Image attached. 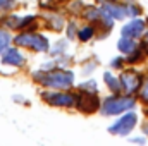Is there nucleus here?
I'll use <instances>...</instances> for the list:
<instances>
[{"label":"nucleus","mask_w":148,"mask_h":146,"mask_svg":"<svg viewBox=\"0 0 148 146\" xmlns=\"http://www.w3.org/2000/svg\"><path fill=\"white\" fill-rule=\"evenodd\" d=\"M10 40H12V36H10V33L0 28V55H2V52H3V50H5V48L9 46Z\"/></svg>","instance_id":"nucleus-16"},{"label":"nucleus","mask_w":148,"mask_h":146,"mask_svg":"<svg viewBox=\"0 0 148 146\" xmlns=\"http://www.w3.org/2000/svg\"><path fill=\"white\" fill-rule=\"evenodd\" d=\"M76 36L79 38V41H90L91 38L95 36V26L86 24V26L79 28V29H77V33H76Z\"/></svg>","instance_id":"nucleus-14"},{"label":"nucleus","mask_w":148,"mask_h":146,"mask_svg":"<svg viewBox=\"0 0 148 146\" xmlns=\"http://www.w3.org/2000/svg\"><path fill=\"white\" fill-rule=\"evenodd\" d=\"M100 105H102V102L98 100L97 93H88V91L79 89V93L76 95V107L83 113H93L100 108Z\"/></svg>","instance_id":"nucleus-6"},{"label":"nucleus","mask_w":148,"mask_h":146,"mask_svg":"<svg viewBox=\"0 0 148 146\" xmlns=\"http://www.w3.org/2000/svg\"><path fill=\"white\" fill-rule=\"evenodd\" d=\"M119 81H121L122 89H124L127 95L136 93V91L141 88V84H143L141 74L136 72V71H124V72L119 76Z\"/></svg>","instance_id":"nucleus-7"},{"label":"nucleus","mask_w":148,"mask_h":146,"mask_svg":"<svg viewBox=\"0 0 148 146\" xmlns=\"http://www.w3.org/2000/svg\"><path fill=\"white\" fill-rule=\"evenodd\" d=\"M67 45H69V43H67V40H59V41L53 45V48H52V50H48V52H50L52 55H55V57H57V55H62V53L67 50Z\"/></svg>","instance_id":"nucleus-15"},{"label":"nucleus","mask_w":148,"mask_h":146,"mask_svg":"<svg viewBox=\"0 0 148 146\" xmlns=\"http://www.w3.org/2000/svg\"><path fill=\"white\" fill-rule=\"evenodd\" d=\"M41 98L52 105V107H76V95L73 93H67L66 89H60V91H45L41 95Z\"/></svg>","instance_id":"nucleus-5"},{"label":"nucleus","mask_w":148,"mask_h":146,"mask_svg":"<svg viewBox=\"0 0 148 146\" xmlns=\"http://www.w3.org/2000/svg\"><path fill=\"white\" fill-rule=\"evenodd\" d=\"M145 29H147V23H145L143 19L134 17V19H131L129 23H126V24L122 26V29H121V36H127V38L136 40V38L143 36Z\"/></svg>","instance_id":"nucleus-8"},{"label":"nucleus","mask_w":148,"mask_h":146,"mask_svg":"<svg viewBox=\"0 0 148 146\" xmlns=\"http://www.w3.org/2000/svg\"><path fill=\"white\" fill-rule=\"evenodd\" d=\"M26 62L24 55L17 50V48H5L2 52V65H10V67H23Z\"/></svg>","instance_id":"nucleus-9"},{"label":"nucleus","mask_w":148,"mask_h":146,"mask_svg":"<svg viewBox=\"0 0 148 146\" xmlns=\"http://www.w3.org/2000/svg\"><path fill=\"white\" fill-rule=\"evenodd\" d=\"M136 105V100L131 96V95H124L121 96L119 93H114L112 96L105 98L103 103L100 105V110L103 115H121L127 110H133Z\"/></svg>","instance_id":"nucleus-2"},{"label":"nucleus","mask_w":148,"mask_h":146,"mask_svg":"<svg viewBox=\"0 0 148 146\" xmlns=\"http://www.w3.org/2000/svg\"><path fill=\"white\" fill-rule=\"evenodd\" d=\"M124 59L122 57H115V59H112L110 60V67L112 69H122V65H124Z\"/></svg>","instance_id":"nucleus-22"},{"label":"nucleus","mask_w":148,"mask_h":146,"mask_svg":"<svg viewBox=\"0 0 148 146\" xmlns=\"http://www.w3.org/2000/svg\"><path fill=\"white\" fill-rule=\"evenodd\" d=\"M131 143H138V145H145L147 143V138L145 136H136V138H129Z\"/></svg>","instance_id":"nucleus-24"},{"label":"nucleus","mask_w":148,"mask_h":146,"mask_svg":"<svg viewBox=\"0 0 148 146\" xmlns=\"http://www.w3.org/2000/svg\"><path fill=\"white\" fill-rule=\"evenodd\" d=\"M102 9H103L109 16H112L114 19H117V21H122V19L127 16L126 5L117 3V2H114V0H102Z\"/></svg>","instance_id":"nucleus-10"},{"label":"nucleus","mask_w":148,"mask_h":146,"mask_svg":"<svg viewBox=\"0 0 148 146\" xmlns=\"http://www.w3.org/2000/svg\"><path fill=\"white\" fill-rule=\"evenodd\" d=\"M141 59H143V52H141L140 48H136L134 52H131V53L127 55L126 62H127V64H136V62H140Z\"/></svg>","instance_id":"nucleus-19"},{"label":"nucleus","mask_w":148,"mask_h":146,"mask_svg":"<svg viewBox=\"0 0 148 146\" xmlns=\"http://www.w3.org/2000/svg\"><path fill=\"white\" fill-rule=\"evenodd\" d=\"M74 33H76V24L71 23V24H69V28H67V38H73Z\"/></svg>","instance_id":"nucleus-25"},{"label":"nucleus","mask_w":148,"mask_h":146,"mask_svg":"<svg viewBox=\"0 0 148 146\" xmlns=\"http://www.w3.org/2000/svg\"><path fill=\"white\" fill-rule=\"evenodd\" d=\"M143 40H145V45H148V31H145V33H143Z\"/></svg>","instance_id":"nucleus-28"},{"label":"nucleus","mask_w":148,"mask_h":146,"mask_svg":"<svg viewBox=\"0 0 148 146\" xmlns=\"http://www.w3.org/2000/svg\"><path fill=\"white\" fill-rule=\"evenodd\" d=\"M36 21L35 16H24V17H19V16H9L3 19V24L10 29H24L26 26L33 24Z\"/></svg>","instance_id":"nucleus-11"},{"label":"nucleus","mask_w":148,"mask_h":146,"mask_svg":"<svg viewBox=\"0 0 148 146\" xmlns=\"http://www.w3.org/2000/svg\"><path fill=\"white\" fill-rule=\"evenodd\" d=\"M140 96H141L143 103L148 105V77L143 81V84H141V88H140Z\"/></svg>","instance_id":"nucleus-21"},{"label":"nucleus","mask_w":148,"mask_h":146,"mask_svg":"<svg viewBox=\"0 0 148 146\" xmlns=\"http://www.w3.org/2000/svg\"><path fill=\"white\" fill-rule=\"evenodd\" d=\"M126 12H127L129 17H138V16L141 14V9H140V5H136V3H127V5H126Z\"/></svg>","instance_id":"nucleus-20"},{"label":"nucleus","mask_w":148,"mask_h":146,"mask_svg":"<svg viewBox=\"0 0 148 146\" xmlns=\"http://www.w3.org/2000/svg\"><path fill=\"white\" fill-rule=\"evenodd\" d=\"M12 100H14V102H23V96H19V95H16V96H12Z\"/></svg>","instance_id":"nucleus-27"},{"label":"nucleus","mask_w":148,"mask_h":146,"mask_svg":"<svg viewBox=\"0 0 148 146\" xmlns=\"http://www.w3.org/2000/svg\"><path fill=\"white\" fill-rule=\"evenodd\" d=\"M14 7V0H0V10H10Z\"/></svg>","instance_id":"nucleus-23"},{"label":"nucleus","mask_w":148,"mask_h":146,"mask_svg":"<svg viewBox=\"0 0 148 146\" xmlns=\"http://www.w3.org/2000/svg\"><path fill=\"white\" fill-rule=\"evenodd\" d=\"M14 43L17 46H24L33 52H48L50 50V41L48 38L40 35V33H21L14 36Z\"/></svg>","instance_id":"nucleus-3"},{"label":"nucleus","mask_w":148,"mask_h":146,"mask_svg":"<svg viewBox=\"0 0 148 146\" xmlns=\"http://www.w3.org/2000/svg\"><path fill=\"white\" fill-rule=\"evenodd\" d=\"M117 48H119V52H121V53L129 55L131 52H134V50L138 48V45H136V41H134L133 38L121 36V38H119V41H117Z\"/></svg>","instance_id":"nucleus-12"},{"label":"nucleus","mask_w":148,"mask_h":146,"mask_svg":"<svg viewBox=\"0 0 148 146\" xmlns=\"http://www.w3.org/2000/svg\"><path fill=\"white\" fill-rule=\"evenodd\" d=\"M95 67H97V64H93V62H91V65H86V67H84V71H83V72L86 74V76H88V74H91V71H93V69H95Z\"/></svg>","instance_id":"nucleus-26"},{"label":"nucleus","mask_w":148,"mask_h":146,"mask_svg":"<svg viewBox=\"0 0 148 146\" xmlns=\"http://www.w3.org/2000/svg\"><path fill=\"white\" fill-rule=\"evenodd\" d=\"M79 89L81 91H88V93H97L98 91V86H97L95 79H88V81H84V83L79 84Z\"/></svg>","instance_id":"nucleus-18"},{"label":"nucleus","mask_w":148,"mask_h":146,"mask_svg":"<svg viewBox=\"0 0 148 146\" xmlns=\"http://www.w3.org/2000/svg\"><path fill=\"white\" fill-rule=\"evenodd\" d=\"M138 124V115L133 112V110H127L122 113L121 119H117L110 127H109V132L110 134H117V136H127Z\"/></svg>","instance_id":"nucleus-4"},{"label":"nucleus","mask_w":148,"mask_h":146,"mask_svg":"<svg viewBox=\"0 0 148 146\" xmlns=\"http://www.w3.org/2000/svg\"><path fill=\"white\" fill-rule=\"evenodd\" d=\"M33 79L50 89H69L74 84V74L64 69H50V71L41 69L33 72Z\"/></svg>","instance_id":"nucleus-1"},{"label":"nucleus","mask_w":148,"mask_h":146,"mask_svg":"<svg viewBox=\"0 0 148 146\" xmlns=\"http://www.w3.org/2000/svg\"><path fill=\"white\" fill-rule=\"evenodd\" d=\"M48 28H50V29H53V31H60V29L64 28V19H62V17H59V16L50 17V19H48Z\"/></svg>","instance_id":"nucleus-17"},{"label":"nucleus","mask_w":148,"mask_h":146,"mask_svg":"<svg viewBox=\"0 0 148 146\" xmlns=\"http://www.w3.org/2000/svg\"><path fill=\"white\" fill-rule=\"evenodd\" d=\"M103 81H105V84L109 86V89H110L112 93H119V91L122 89L119 77H115L112 72H105L103 74Z\"/></svg>","instance_id":"nucleus-13"}]
</instances>
